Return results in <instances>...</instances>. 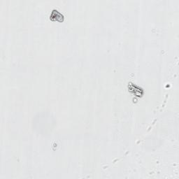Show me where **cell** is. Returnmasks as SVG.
<instances>
[{"mask_svg": "<svg viewBox=\"0 0 179 179\" xmlns=\"http://www.w3.org/2000/svg\"><path fill=\"white\" fill-rule=\"evenodd\" d=\"M50 19L52 20V21L57 20V21L59 22H62L64 20V16L58 11L53 10L52 11L51 16H50Z\"/></svg>", "mask_w": 179, "mask_h": 179, "instance_id": "6da1fadb", "label": "cell"}]
</instances>
